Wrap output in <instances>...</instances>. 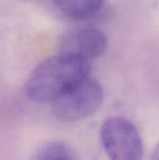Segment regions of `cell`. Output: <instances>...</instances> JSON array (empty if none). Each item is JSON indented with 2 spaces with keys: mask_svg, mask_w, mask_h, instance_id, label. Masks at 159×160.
<instances>
[{
  "mask_svg": "<svg viewBox=\"0 0 159 160\" xmlns=\"http://www.w3.org/2000/svg\"><path fill=\"white\" fill-rule=\"evenodd\" d=\"M89 61L60 52L43 60L33 69L26 81L25 91L35 101L52 102L89 77Z\"/></svg>",
  "mask_w": 159,
  "mask_h": 160,
  "instance_id": "cell-1",
  "label": "cell"
},
{
  "mask_svg": "<svg viewBox=\"0 0 159 160\" xmlns=\"http://www.w3.org/2000/svg\"><path fill=\"white\" fill-rule=\"evenodd\" d=\"M103 101L99 82L87 77L67 92L52 101L54 116L64 122H76L95 113Z\"/></svg>",
  "mask_w": 159,
  "mask_h": 160,
  "instance_id": "cell-2",
  "label": "cell"
},
{
  "mask_svg": "<svg viewBox=\"0 0 159 160\" xmlns=\"http://www.w3.org/2000/svg\"><path fill=\"white\" fill-rule=\"evenodd\" d=\"M103 148L110 160H142L143 143L136 127L123 117L106 120L100 132Z\"/></svg>",
  "mask_w": 159,
  "mask_h": 160,
  "instance_id": "cell-3",
  "label": "cell"
},
{
  "mask_svg": "<svg viewBox=\"0 0 159 160\" xmlns=\"http://www.w3.org/2000/svg\"><path fill=\"white\" fill-rule=\"evenodd\" d=\"M106 35L95 27L79 28L68 32L61 42V52L82 58L86 61L102 56L107 51Z\"/></svg>",
  "mask_w": 159,
  "mask_h": 160,
  "instance_id": "cell-4",
  "label": "cell"
},
{
  "mask_svg": "<svg viewBox=\"0 0 159 160\" xmlns=\"http://www.w3.org/2000/svg\"><path fill=\"white\" fill-rule=\"evenodd\" d=\"M57 8L73 20H84L96 15L105 0H52Z\"/></svg>",
  "mask_w": 159,
  "mask_h": 160,
  "instance_id": "cell-5",
  "label": "cell"
},
{
  "mask_svg": "<svg viewBox=\"0 0 159 160\" xmlns=\"http://www.w3.org/2000/svg\"><path fill=\"white\" fill-rule=\"evenodd\" d=\"M30 160H73V157L67 144L52 142L39 148Z\"/></svg>",
  "mask_w": 159,
  "mask_h": 160,
  "instance_id": "cell-6",
  "label": "cell"
},
{
  "mask_svg": "<svg viewBox=\"0 0 159 160\" xmlns=\"http://www.w3.org/2000/svg\"><path fill=\"white\" fill-rule=\"evenodd\" d=\"M152 160H159V142L157 143L156 149L154 150V153L152 156Z\"/></svg>",
  "mask_w": 159,
  "mask_h": 160,
  "instance_id": "cell-7",
  "label": "cell"
}]
</instances>
